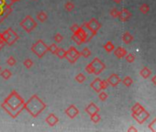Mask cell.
Segmentation results:
<instances>
[{
	"mask_svg": "<svg viewBox=\"0 0 156 132\" xmlns=\"http://www.w3.org/2000/svg\"><path fill=\"white\" fill-rule=\"evenodd\" d=\"M2 107L13 118H15L25 108V102L16 91H12L11 94L5 99Z\"/></svg>",
	"mask_w": 156,
	"mask_h": 132,
	"instance_id": "cell-1",
	"label": "cell"
},
{
	"mask_svg": "<svg viewBox=\"0 0 156 132\" xmlns=\"http://www.w3.org/2000/svg\"><path fill=\"white\" fill-rule=\"evenodd\" d=\"M45 108H46V105L36 95H32L30 99H29V101L25 103V109L33 118H37Z\"/></svg>",
	"mask_w": 156,
	"mask_h": 132,
	"instance_id": "cell-2",
	"label": "cell"
},
{
	"mask_svg": "<svg viewBox=\"0 0 156 132\" xmlns=\"http://www.w3.org/2000/svg\"><path fill=\"white\" fill-rule=\"evenodd\" d=\"M30 50L38 58H42L46 52H48V46L42 39H39L34 44H32Z\"/></svg>",
	"mask_w": 156,
	"mask_h": 132,
	"instance_id": "cell-3",
	"label": "cell"
},
{
	"mask_svg": "<svg viewBox=\"0 0 156 132\" xmlns=\"http://www.w3.org/2000/svg\"><path fill=\"white\" fill-rule=\"evenodd\" d=\"M2 38L6 44L11 46L19 39V35L11 28H9L4 32H2Z\"/></svg>",
	"mask_w": 156,
	"mask_h": 132,
	"instance_id": "cell-4",
	"label": "cell"
},
{
	"mask_svg": "<svg viewBox=\"0 0 156 132\" xmlns=\"http://www.w3.org/2000/svg\"><path fill=\"white\" fill-rule=\"evenodd\" d=\"M20 27L26 32H31L37 28V23L31 16H26V18L20 22Z\"/></svg>",
	"mask_w": 156,
	"mask_h": 132,
	"instance_id": "cell-5",
	"label": "cell"
},
{
	"mask_svg": "<svg viewBox=\"0 0 156 132\" xmlns=\"http://www.w3.org/2000/svg\"><path fill=\"white\" fill-rule=\"evenodd\" d=\"M83 27H86L87 29H89V31L91 32L92 36L94 37L96 35L97 31L101 28V24L96 19H92L89 22H85Z\"/></svg>",
	"mask_w": 156,
	"mask_h": 132,
	"instance_id": "cell-6",
	"label": "cell"
},
{
	"mask_svg": "<svg viewBox=\"0 0 156 132\" xmlns=\"http://www.w3.org/2000/svg\"><path fill=\"white\" fill-rule=\"evenodd\" d=\"M90 66H91L92 71H93V74H96V75H98L100 74L106 68L105 63H103L98 58H95V59L89 63Z\"/></svg>",
	"mask_w": 156,
	"mask_h": 132,
	"instance_id": "cell-7",
	"label": "cell"
},
{
	"mask_svg": "<svg viewBox=\"0 0 156 132\" xmlns=\"http://www.w3.org/2000/svg\"><path fill=\"white\" fill-rule=\"evenodd\" d=\"M80 52L75 47H70L68 51H66V54H65V59H66L70 63H75L76 61L80 58Z\"/></svg>",
	"mask_w": 156,
	"mask_h": 132,
	"instance_id": "cell-8",
	"label": "cell"
},
{
	"mask_svg": "<svg viewBox=\"0 0 156 132\" xmlns=\"http://www.w3.org/2000/svg\"><path fill=\"white\" fill-rule=\"evenodd\" d=\"M131 116H132V118L139 124H142L145 120H147L148 118H149L150 117V113L149 112H147L145 109L142 110V112H139V114H131Z\"/></svg>",
	"mask_w": 156,
	"mask_h": 132,
	"instance_id": "cell-9",
	"label": "cell"
},
{
	"mask_svg": "<svg viewBox=\"0 0 156 132\" xmlns=\"http://www.w3.org/2000/svg\"><path fill=\"white\" fill-rule=\"evenodd\" d=\"M65 114H66V116L69 118L73 119V118H75L76 116H78L79 110L75 105H71L68 108L65 110Z\"/></svg>",
	"mask_w": 156,
	"mask_h": 132,
	"instance_id": "cell-10",
	"label": "cell"
},
{
	"mask_svg": "<svg viewBox=\"0 0 156 132\" xmlns=\"http://www.w3.org/2000/svg\"><path fill=\"white\" fill-rule=\"evenodd\" d=\"M106 81H108L109 85L115 87V86L119 85V84L121 82V79H120V77L118 75L117 73H112L111 75L108 79H106Z\"/></svg>",
	"mask_w": 156,
	"mask_h": 132,
	"instance_id": "cell-11",
	"label": "cell"
},
{
	"mask_svg": "<svg viewBox=\"0 0 156 132\" xmlns=\"http://www.w3.org/2000/svg\"><path fill=\"white\" fill-rule=\"evenodd\" d=\"M131 18V12H129L127 8H122L119 11V19L121 22H126Z\"/></svg>",
	"mask_w": 156,
	"mask_h": 132,
	"instance_id": "cell-12",
	"label": "cell"
},
{
	"mask_svg": "<svg viewBox=\"0 0 156 132\" xmlns=\"http://www.w3.org/2000/svg\"><path fill=\"white\" fill-rule=\"evenodd\" d=\"M45 121L49 126L54 127L55 125H57V124L59 123V118H57L53 113H51V114H49V116L46 118Z\"/></svg>",
	"mask_w": 156,
	"mask_h": 132,
	"instance_id": "cell-13",
	"label": "cell"
},
{
	"mask_svg": "<svg viewBox=\"0 0 156 132\" xmlns=\"http://www.w3.org/2000/svg\"><path fill=\"white\" fill-rule=\"evenodd\" d=\"M86 112L89 116H91V115H93V114H96V113L99 112V107H98L95 103H90V104L86 107Z\"/></svg>",
	"mask_w": 156,
	"mask_h": 132,
	"instance_id": "cell-14",
	"label": "cell"
},
{
	"mask_svg": "<svg viewBox=\"0 0 156 132\" xmlns=\"http://www.w3.org/2000/svg\"><path fill=\"white\" fill-rule=\"evenodd\" d=\"M90 86H91L92 89H94L95 92L96 93H99L100 91H102L101 89V79L96 77L95 80H93V82L90 84Z\"/></svg>",
	"mask_w": 156,
	"mask_h": 132,
	"instance_id": "cell-15",
	"label": "cell"
},
{
	"mask_svg": "<svg viewBox=\"0 0 156 132\" xmlns=\"http://www.w3.org/2000/svg\"><path fill=\"white\" fill-rule=\"evenodd\" d=\"M114 54L115 56H116L117 58H119V59H122V58H124L126 56V54L128 53L127 50L125 48L123 47H118L114 50Z\"/></svg>",
	"mask_w": 156,
	"mask_h": 132,
	"instance_id": "cell-16",
	"label": "cell"
},
{
	"mask_svg": "<svg viewBox=\"0 0 156 132\" xmlns=\"http://www.w3.org/2000/svg\"><path fill=\"white\" fill-rule=\"evenodd\" d=\"M134 39L133 36L130 34L129 31H125L122 35V41L125 44H129L130 42H132V40Z\"/></svg>",
	"mask_w": 156,
	"mask_h": 132,
	"instance_id": "cell-17",
	"label": "cell"
},
{
	"mask_svg": "<svg viewBox=\"0 0 156 132\" xmlns=\"http://www.w3.org/2000/svg\"><path fill=\"white\" fill-rule=\"evenodd\" d=\"M139 75L144 79H148L152 75V70L149 67H143L139 71Z\"/></svg>",
	"mask_w": 156,
	"mask_h": 132,
	"instance_id": "cell-18",
	"label": "cell"
},
{
	"mask_svg": "<svg viewBox=\"0 0 156 132\" xmlns=\"http://www.w3.org/2000/svg\"><path fill=\"white\" fill-rule=\"evenodd\" d=\"M142 110H144V107L139 103H136L132 107H131V114H139V112H142Z\"/></svg>",
	"mask_w": 156,
	"mask_h": 132,
	"instance_id": "cell-19",
	"label": "cell"
},
{
	"mask_svg": "<svg viewBox=\"0 0 156 132\" xmlns=\"http://www.w3.org/2000/svg\"><path fill=\"white\" fill-rule=\"evenodd\" d=\"M36 18H37V19H38L40 22L43 23V22H45V21L47 20V19H48V15H47V13L44 12V11H40V12L37 14Z\"/></svg>",
	"mask_w": 156,
	"mask_h": 132,
	"instance_id": "cell-20",
	"label": "cell"
},
{
	"mask_svg": "<svg viewBox=\"0 0 156 132\" xmlns=\"http://www.w3.org/2000/svg\"><path fill=\"white\" fill-rule=\"evenodd\" d=\"M0 75H1V77L4 78L5 80H9L12 76V72L9 69H5V70L0 72Z\"/></svg>",
	"mask_w": 156,
	"mask_h": 132,
	"instance_id": "cell-21",
	"label": "cell"
},
{
	"mask_svg": "<svg viewBox=\"0 0 156 132\" xmlns=\"http://www.w3.org/2000/svg\"><path fill=\"white\" fill-rule=\"evenodd\" d=\"M104 50L106 52H112L114 50H115V45L113 44L112 41H108L104 46H103Z\"/></svg>",
	"mask_w": 156,
	"mask_h": 132,
	"instance_id": "cell-22",
	"label": "cell"
},
{
	"mask_svg": "<svg viewBox=\"0 0 156 132\" xmlns=\"http://www.w3.org/2000/svg\"><path fill=\"white\" fill-rule=\"evenodd\" d=\"M121 82H123V85H124L125 86L129 87V86L132 85V84H133V79L131 78L130 76H128V75H127V76H125L124 78L121 80Z\"/></svg>",
	"mask_w": 156,
	"mask_h": 132,
	"instance_id": "cell-23",
	"label": "cell"
},
{
	"mask_svg": "<svg viewBox=\"0 0 156 132\" xmlns=\"http://www.w3.org/2000/svg\"><path fill=\"white\" fill-rule=\"evenodd\" d=\"M65 54H66V51L63 50V48H59L58 47V49H57V51L55 52V55L58 58H60V59H64Z\"/></svg>",
	"mask_w": 156,
	"mask_h": 132,
	"instance_id": "cell-24",
	"label": "cell"
},
{
	"mask_svg": "<svg viewBox=\"0 0 156 132\" xmlns=\"http://www.w3.org/2000/svg\"><path fill=\"white\" fill-rule=\"evenodd\" d=\"M139 9V11H141V13H142L143 15H146L150 11V6L148 4H146V3H144V4L141 5Z\"/></svg>",
	"mask_w": 156,
	"mask_h": 132,
	"instance_id": "cell-25",
	"label": "cell"
},
{
	"mask_svg": "<svg viewBox=\"0 0 156 132\" xmlns=\"http://www.w3.org/2000/svg\"><path fill=\"white\" fill-rule=\"evenodd\" d=\"M64 8L67 12H72L73 9H75V4H73L72 1H67L64 4Z\"/></svg>",
	"mask_w": 156,
	"mask_h": 132,
	"instance_id": "cell-26",
	"label": "cell"
},
{
	"mask_svg": "<svg viewBox=\"0 0 156 132\" xmlns=\"http://www.w3.org/2000/svg\"><path fill=\"white\" fill-rule=\"evenodd\" d=\"M75 81L77 82H79V84H83V82L86 80V75L84 73H77L76 74V76L75 77Z\"/></svg>",
	"mask_w": 156,
	"mask_h": 132,
	"instance_id": "cell-27",
	"label": "cell"
},
{
	"mask_svg": "<svg viewBox=\"0 0 156 132\" xmlns=\"http://www.w3.org/2000/svg\"><path fill=\"white\" fill-rule=\"evenodd\" d=\"M124 58H125V60H126L129 63H132V62H134V61H135V59H136L135 55H134L133 53H131V52H128Z\"/></svg>",
	"mask_w": 156,
	"mask_h": 132,
	"instance_id": "cell-28",
	"label": "cell"
},
{
	"mask_svg": "<svg viewBox=\"0 0 156 132\" xmlns=\"http://www.w3.org/2000/svg\"><path fill=\"white\" fill-rule=\"evenodd\" d=\"M90 119H91V121L95 124H97L98 122H99L101 120V117L100 115L98 113H96V114H93L90 116Z\"/></svg>",
	"mask_w": 156,
	"mask_h": 132,
	"instance_id": "cell-29",
	"label": "cell"
},
{
	"mask_svg": "<svg viewBox=\"0 0 156 132\" xmlns=\"http://www.w3.org/2000/svg\"><path fill=\"white\" fill-rule=\"evenodd\" d=\"M72 39L73 41H75L77 45H80L82 43H84V41H83V39H82V38L78 34H76V33H73V35L72 37Z\"/></svg>",
	"mask_w": 156,
	"mask_h": 132,
	"instance_id": "cell-30",
	"label": "cell"
},
{
	"mask_svg": "<svg viewBox=\"0 0 156 132\" xmlns=\"http://www.w3.org/2000/svg\"><path fill=\"white\" fill-rule=\"evenodd\" d=\"M80 55L83 56L84 58H88L90 55H91V51H90L88 48L86 47V48H84V49L80 52Z\"/></svg>",
	"mask_w": 156,
	"mask_h": 132,
	"instance_id": "cell-31",
	"label": "cell"
},
{
	"mask_svg": "<svg viewBox=\"0 0 156 132\" xmlns=\"http://www.w3.org/2000/svg\"><path fill=\"white\" fill-rule=\"evenodd\" d=\"M33 64H34V63H33V61L30 60V59H29V58L25 59V60H24V62H23V65L25 66L27 69H30L32 66H33Z\"/></svg>",
	"mask_w": 156,
	"mask_h": 132,
	"instance_id": "cell-32",
	"label": "cell"
},
{
	"mask_svg": "<svg viewBox=\"0 0 156 132\" xmlns=\"http://www.w3.org/2000/svg\"><path fill=\"white\" fill-rule=\"evenodd\" d=\"M110 16H112L113 19H118L119 18V10H118L116 7H113L110 9L109 11Z\"/></svg>",
	"mask_w": 156,
	"mask_h": 132,
	"instance_id": "cell-33",
	"label": "cell"
},
{
	"mask_svg": "<svg viewBox=\"0 0 156 132\" xmlns=\"http://www.w3.org/2000/svg\"><path fill=\"white\" fill-rule=\"evenodd\" d=\"M98 94H99V95H98V97H99V100H100V101H103V102H104V101H106V99H108V97H109V95L106 94L104 90L100 91V92L98 93Z\"/></svg>",
	"mask_w": 156,
	"mask_h": 132,
	"instance_id": "cell-34",
	"label": "cell"
},
{
	"mask_svg": "<svg viewBox=\"0 0 156 132\" xmlns=\"http://www.w3.org/2000/svg\"><path fill=\"white\" fill-rule=\"evenodd\" d=\"M16 63H17V60H16L15 57L13 56H10L6 59V64L9 66H14L16 65Z\"/></svg>",
	"mask_w": 156,
	"mask_h": 132,
	"instance_id": "cell-35",
	"label": "cell"
},
{
	"mask_svg": "<svg viewBox=\"0 0 156 132\" xmlns=\"http://www.w3.org/2000/svg\"><path fill=\"white\" fill-rule=\"evenodd\" d=\"M53 39L55 40V42L60 43V42H62V41L63 40V36L62 34H60V33H56V34L54 35V37H53Z\"/></svg>",
	"mask_w": 156,
	"mask_h": 132,
	"instance_id": "cell-36",
	"label": "cell"
},
{
	"mask_svg": "<svg viewBox=\"0 0 156 132\" xmlns=\"http://www.w3.org/2000/svg\"><path fill=\"white\" fill-rule=\"evenodd\" d=\"M57 49H58V46H57L55 43L52 44L51 46H48V52H50L52 54H55L56 51H57Z\"/></svg>",
	"mask_w": 156,
	"mask_h": 132,
	"instance_id": "cell-37",
	"label": "cell"
},
{
	"mask_svg": "<svg viewBox=\"0 0 156 132\" xmlns=\"http://www.w3.org/2000/svg\"><path fill=\"white\" fill-rule=\"evenodd\" d=\"M149 129H151L152 131H154V132H156V118L149 124Z\"/></svg>",
	"mask_w": 156,
	"mask_h": 132,
	"instance_id": "cell-38",
	"label": "cell"
},
{
	"mask_svg": "<svg viewBox=\"0 0 156 132\" xmlns=\"http://www.w3.org/2000/svg\"><path fill=\"white\" fill-rule=\"evenodd\" d=\"M109 85L108 81H106V80H101V89H102V90L106 89Z\"/></svg>",
	"mask_w": 156,
	"mask_h": 132,
	"instance_id": "cell-39",
	"label": "cell"
},
{
	"mask_svg": "<svg viewBox=\"0 0 156 132\" xmlns=\"http://www.w3.org/2000/svg\"><path fill=\"white\" fill-rule=\"evenodd\" d=\"M79 27H80L79 25H77V24H73V25H72V26H71L70 29H71V31H72L73 33H75V32H76V30L78 29Z\"/></svg>",
	"mask_w": 156,
	"mask_h": 132,
	"instance_id": "cell-40",
	"label": "cell"
},
{
	"mask_svg": "<svg viewBox=\"0 0 156 132\" xmlns=\"http://www.w3.org/2000/svg\"><path fill=\"white\" fill-rule=\"evenodd\" d=\"M128 131H135V132H137V131H138V129H137V128H135L133 126H131V127L128 129Z\"/></svg>",
	"mask_w": 156,
	"mask_h": 132,
	"instance_id": "cell-41",
	"label": "cell"
},
{
	"mask_svg": "<svg viewBox=\"0 0 156 132\" xmlns=\"http://www.w3.org/2000/svg\"><path fill=\"white\" fill-rule=\"evenodd\" d=\"M152 84H153L154 85H156V75L152 76Z\"/></svg>",
	"mask_w": 156,
	"mask_h": 132,
	"instance_id": "cell-42",
	"label": "cell"
},
{
	"mask_svg": "<svg viewBox=\"0 0 156 132\" xmlns=\"http://www.w3.org/2000/svg\"><path fill=\"white\" fill-rule=\"evenodd\" d=\"M113 1L116 3V4H120L123 1V0H113Z\"/></svg>",
	"mask_w": 156,
	"mask_h": 132,
	"instance_id": "cell-43",
	"label": "cell"
},
{
	"mask_svg": "<svg viewBox=\"0 0 156 132\" xmlns=\"http://www.w3.org/2000/svg\"><path fill=\"white\" fill-rule=\"evenodd\" d=\"M5 42H0V50H2L3 48H4V46H5Z\"/></svg>",
	"mask_w": 156,
	"mask_h": 132,
	"instance_id": "cell-44",
	"label": "cell"
},
{
	"mask_svg": "<svg viewBox=\"0 0 156 132\" xmlns=\"http://www.w3.org/2000/svg\"><path fill=\"white\" fill-rule=\"evenodd\" d=\"M0 42H5L3 38H2V33H0Z\"/></svg>",
	"mask_w": 156,
	"mask_h": 132,
	"instance_id": "cell-45",
	"label": "cell"
},
{
	"mask_svg": "<svg viewBox=\"0 0 156 132\" xmlns=\"http://www.w3.org/2000/svg\"><path fill=\"white\" fill-rule=\"evenodd\" d=\"M11 1V3H14V2H19V1H20V0H10Z\"/></svg>",
	"mask_w": 156,
	"mask_h": 132,
	"instance_id": "cell-46",
	"label": "cell"
},
{
	"mask_svg": "<svg viewBox=\"0 0 156 132\" xmlns=\"http://www.w3.org/2000/svg\"><path fill=\"white\" fill-rule=\"evenodd\" d=\"M0 72H1V66H0Z\"/></svg>",
	"mask_w": 156,
	"mask_h": 132,
	"instance_id": "cell-47",
	"label": "cell"
},
{
	"mask_svg": "<svg viewBox=\"0 0 156 132\" xmlns=\"http://www.w3.org/2000/svg\"><path fill=\"white\" fill-rule=\"evenodd\" d=\"M34 1H36V0H34Z\"/></svg>",
	"mask_w": 156,
	"mask_h": 132,
	"instance_id": "cell-48",
	"label": "cell"
}]
</instances>
